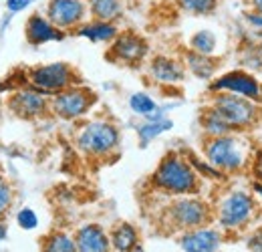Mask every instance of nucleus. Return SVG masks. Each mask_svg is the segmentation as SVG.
<instances>
[{
    "label": "nucleus",
    "instance_id": "nucleus-37",
    "mask_svg": "<svg viewBox=\"0 0 262 252\" xmlns=\"http://www.w3.org/2000/svg\"><path fill=\"white\" fill-rule=\"evenodd\" d=\"M256 38H258V40H260V45H262V34H258V36H256Z\"/></svg>",
    "mask_w": 262,
    "mask_h": 252
},
{
    "label": "nucleus",
    "instance_id": "nucleus-8",
    "mask_svg": "<svg viewBox=\"0 0 262 252\" xmlns=\"http://www.w3.org/2000/svg\"><path fill=\"white\" fill-rule=\"evenodd\" d=\"M97 103V95L83 85H73L51 99V111L61 119H79Z\"/></svg>",
    "mask_w": 262,
    "mask_h": 252
},
{
    "label": "nucleus",
    "instance_id": "nucleus-25",
    "mask_svg": "<svg viewBox=\"0 0 262 252\" xmlns=\"http://www.w3.org/2000/svg\"><path fill=\"white\" fill-rule=\"evenodd\" d=\"M180 10L194 16H210L218 10V0H176Z\"/></svg>",
    "mask_w": 262,
    "mask_h": 252
},
{
    "label": "nucleus",
    "instance_id": "nucleus-19",
    "mask_svg": "<svg viewBox=\"0 0 262 252\" xmlns=\"http://www.w3.org/2000/svg\"><path fill=\"white\" fill-rule=\"evenodd\" d=\"M75 34L89 38L91 43H113V38L119 34V29L115 23H107V20H87L83 23Z\"/></svg>",
    "mask_w": 262,
    "mask_h": 252
},
{
    "label": "nucleus",
    "instance_id": "nucleus-2",
    "mask_svg": "<svg viewBox=\"0 0 262 252\" xmlns=\"http://www.w3.org/2000/svg\"><path fill=\"white\" fill-rule=\"evenodd\" d=\"M151 182L169 196H192L200 190V174L188 158H182L180 154H167L156 167Z\"/></svg>",
    "mask_w": 262,
    "mask_h": 252
},
{
    "label": "nucleus",
    "instance_id": "nucleus-16",
    "mask_svg": "<svg viewBox=\"0 0 262 252\" xmlns=\"http://www.w3.org/2000/svg\"><path fill=\"white\" fill-rule=\"evenodd\" d=\"M75 244L79 252H109L111 240L99 224H85L77 230Z\"/></svg>",
    "mask_w": 262,
    "mask_h": 252
},
{
    "label": "nucleus",
    "instance_id": "nucleus-22",
    "mask_svg": "<svg viewBox=\"0 0 262 252\" xmlns=\"http://www.w3.org/2000/svg\"><path fill=\"white\" fill-rule=\"evenodd\" d=\"M109 240H111V246L117 252H129L137 244V230L127 222H121L111 230Z\"/></svg>",
    "mask_w": 262,
    "mask_h": 252
},
{
    "label": "nucleus",
    "instance_id": "nucleus-17",
    "mask_svg": "<svg viewBox=\"0 0 262 252\" xmlns=\"http://www.w3.org/2000/svg\"><path fill=\"white\" fill-rule=\"evenodd\" d=\"M184 65H186V71H190L194 77L198 79H212L220 67V59L216 57H210V55H202V53H196L192 49H188L184 53Z\"/></svg>",
    "mask_w": 262,
    "mask_h": 252
},
{
    "label": "nucleus",
    "instance_id": "nucleus-10",
    "mask_svg": "<svg viewBox=\"0 0 262 252\" xmlns=\"http://www.w3.org/2000/svg\"><path fill=\"white\" fill-rule=\"evenodd\" d=\"M147 53H149V45L141 34H137L135 31H123L113 38L109 53H107V59L113 63L137 67L139 63H143Z\"/></svg>",
    "mask_w": 262,
    "mask_h": 252
},
{
    "label": "nucleus",
    "instance_id": "nucleus-28",
    "mask_svg": "<svg viewBox=\"0 0 262 252\" xmlns=\"http://www.w3.org/2000/svg\"><path fill=\"white\" fill-rule=\"evenodd\" d=\"M10 204H12V188L6 182V178L0 176V218L6 214V210L10 208Z\"/></svg>",
    "mask_w": 262,
    "mask_h": 252
},
{
    "label": "nucleus",
    "instance_id": "nucleus-35",
    "mask_svg": "<svg viewBox=\"0 0 262 252\" xmlns=\"http://www.w3.org/2000/svg\"><path fill=\"white\" fill-rule=\"evenodd\" d=\"M252 190H254V194L258 196V200H260V204H262V184L260 182H254V184H252Z\"/></svg>",
    "mask_w": 262,
    "mask_h": 252
},
{
    "label": "nucleus",
    "instance_id": "nucleus-3",
    "mask_svg": "<svg viewBox=\"0 0 262 252\" xmlns=\"http://www.w3.org/2000/svg\"><path fill=\"white\" fill-rule=\"evenodd\" d=\"M208 103L220 111L234 133L252 131L262 123V105L258 101L234 93H212Z\"/></svg>",
    "mask_w": 262,
    "mask_h": 252
},
{
    "label": "nucleus",
    "instance_id": "nucleus-15",
    "mask_svg": "<svg viewBox=\"0 0 262 252\" xmlns=\"http://www.w3.org/2000/svg\"><path fill=\"white\" fill-rule=\"evenodd\" d=\"M149 75L158 83H165V85L182 83L186 77V65H184V61L171 59L167 55H158L149 63Z\"/></svg>",
    "mask_w": 262,
    "mask_h": 252
},
{
    "label": "nucleus",
    "instance_id": "nucleus-31",
    "mask_svg": "<svg viewBox=\"0 0 262 252\" xmlns=\"http://www.w3.org/2000/svg\"><path fill=\"white\" fill-rule=\"evenodd\" d=\"M250 167H252V174H254V182H260L262 184V148L254 152Z\"/></svg>",
    "mask_w": 262,
    "mask_h": 252
},
{
    "label": "nucleus",
    "instance_id": "nucleus-36",
    "mask_svg": "<svg viewBox=\"0 0 262 252\" xmlns=\"http://www.w3.org/2000/svg\"><path fill=\"white\" fill-rule=\"evenodd\" d=\"M2 236H4V228L0 226V238H2Z\"/></svg>",
    "mask_w": 262,
    "mask_h": 252
},
{
    "label": "nucleus",
    "instance_id": "nucleus-9",
    "mask_svg": "<svg viewBox=\"0 0 262 252\" xmlns=\"http://www.w3.org/2000/svg\"><path fill=\"white\" fill-rule=\"evenodd\" d=\"M210 91L212 93L242 95V97L258 101V103L262 101L260 81L252 71H246V69H234V71H228V73L216 77L210 83Z\"/></svg>",
    "mask_w": 262,
    "mask_h": 252
},
{
    "label": "nucleus",
    "instance_id": "nucleus-12",
    "mask_svg": "<svg viewBox=\"0 0 262 252\" xmlns=\"http://www.w3.org/2000/svg\"><path fill=\"white\" fill-rule=\"evenodd\" d=\"M8 107L12 113H16L23 119H34L51 109V101L47 93L38 89H18L8 99Z\"/></svg>",
    "mask_w": 262,
    "mask_h": 252
},
{
    "label": "nucleus",
    "instance_id": "nucleus-13",
    "mask_svg": "<svg viewBox=\"0 0 262 252\" xmlns=\"http://www.w3.org/2000/svg\"><path fill=\"white\" fill-rule=\"evenodd\" d=\"M220 244H222V232L208 226L188 230L180 238V246L186 252H216Z\"/></svg>",
    "mask_w": 262,
    "mask_h": 252
},
{
    "label": "nucleus",
    "instance_id": "nucleus-34",
    "mask_svg": "<svg viewBox=\"0 0 262 252\" xmlns=\"http://www.w3.org/2000/svg\"><path fill=\"white\" fill-rule=\"evenodd\" d=\"M246 2H248V8L262 12V0H246Z\"/></svg>",
    "mask_w": 262,
    "mask_h": 252
},
{
    "label": "nucleus",
    "instance_id": "nucleus-26",
    "mask_svg": "<svg viewBox=\"0 0 262 252\" xmlns=\"http://www.w3.org/2000/svg\"><path fill=\"white\" fill-rule=\"evenodd\" d=\"M129 107L137 113V115H143V117H149L158 111V105L156 101L149 97L147 93H133L129 99Z\"/></svg>",
    "mask_w": 262,
    "mask_h": 252
},
{
    "label": "nucleus",
    "instance_id": "nucleus-33",
    "mask_svg": "<svg viewBox=\"0 0 262 252\" xmlns=\"http://www.w3.org/2000/svg\"><path fill=\"white\" fill-rule=\"evenodd\" d=\"M31 4V0H6V8L10 12H20Z\"/></svg>",
    "mask_w": 262,
    "mask_h": 252
},
{
    "label": "nucleus",
    "instance_id": "nucleus-5",
    "mask_svg": "<svg viewBox=\"0 0 262 252\" xmlns=\"http://www.w3.org/2000/svg\"><path fill=\"white\" fill-rule=\"evenodd\" d=\"M165 216L173 230H194L200 226H208L214 220V210L208 202L200 200L196 196H178L167 208Z\"/></svg>",
    "mask_w": 262,
    "mask_h": 252
},
{
    "label": "nucleus",
    "instance_id": "nucleus-11",
    "mask_svg": "<svg viewBox=\"0 0 262 252\" xmlns=\"http://www.w3.org/2000/svg\"><path fill=\"white\" fill-rule=\"evenodd\" d=\"M47 18L61 31H77L83 23H87L89 6L87 0H49Z\"/></svg>",
    "mask_w": 262,
    "mask_h": 252
},
{
    "label": "nucleus",
    "instance_id": "nucleus-18",
    "mask_svg": "<svg viewBox=\"0 0 262 252\" xmlns=\"http://www.w3.org/2000/svg\"><path fill=\"white\" fill-rule=\"evenodd\" d=\"M200 127L204 131V137H220V135H228L234 133V129L230 123L220 115V111L216 107H212L210 103L200 111Z\"/></svg>",
    "mask_w": 262,
    "mask_h": 252
},
{
    "label": "nucleus",
    "instance_id": "nucleus-21",
    "mask_svg": "<svg viewBox=\"0 0 262 252\" xmlns=\"http://www.w3.org/2000/svg\"><path fill=\"white\" fill-rule=\"evenodd\" d=\"M240 63H242V69L252 71L254 75L262 71V45L256 36L242 43V47H240Z\"/></svg>",
    "mask_w": 262,
    "mask_h": 252
},
{
    "label": "nucleus",
    "instance_id": "nucleus-4",
    "mask_svg": "<svg viewBox=\"0 0 262 252\" xmlns=\"http://www.w3.org/2000/svg\"><path fill=\"white\" fill-rule=\"evenodd\" d=\"M256 214H258V202L254 194H248L244 190H234L220 200L214 216L220 222L222 230L238 232L254 220Z\"/></svg>",
    "mask_w": 262,
    "mask_h": 252
},
{
    "label": "nucleus",
    "instance_id": "nucleus-6",
    "mask_svg": "<svg viewBox=\"0 0 262 252\" xmlns=\"http://www.w3.org/2000/svg\"><path fill=\"white\" fill-rule=\"evenodd\" d=\"M119 145V129L111 121H89L77 135V148L89 158H105Z\"/></svg>",
    "mask_w": 262,
    "mask_h": 252
},
{
    "label": "nucleus",
    "instance_id": "nucleus-23",
    "mask_svg": "<svg viewBox=\"0 0 262 252\" xmlns=\"http://www.w3.org/2000/svg\"><path fill=\"white\" fill-rule=\"evenodd\" d=\"M190 49L196 51V53H202V55H210L214 57L216 51H218V36L210 29H202V31H196L192 36H190Z\"/></svg>",
    "mask_w": 262,
    "mask_h": 252
},
{
    "label": "nucleus",
    "instance_id": "nucleus-24",
    "mask_svg": "<svg viewBox=\"0 0 262 252\" xmlns=\"http://www.w3.org/2000/svg\"><path fill=\"white\" fill-rule=\"evenodd\" d=\"M42 252H79L75 238H71L65 232H53L45 238Z\"/></svg>",
    "mask_w": 262,
    "mask_h": 252
},
{
    "label": "nucleus",
    "instance_id": "nucleus-27",
    "mask_svg": "<svg viewBox=\"0 0 262 252\" xmlns=\"http://www.w3.org/2000/svg\"><path fill=\"white\" fill-rule=\"evenodd\" d=\"M171 127L169 119H156V121H147L145 125L139 127V137H141V143H147L151 141L154 137H158L160 133H164Z\"/></svg>",
    "mask_w": 262,
    "mask_h": 252
},
{
    "label": "nucleus",
    "instance_id": "nucleus-20",
    "mask_svg": "<svg viewBox=\"0 0 262 252\" xmlns=\"http://www.w3.org/2000/svg\"><path fill=\"white\" fill-rule=\"evenodd\" d=\"M89 14L95 20L115 23L123 14V2L121 0H87Z\"/></svg>",
    "mask_w": 262,
    "mask_h": 252
},
{
    "label": "nucleus",
    "instance_id": "nucleus-32",
    "mask_svg": "<svg viewBox=\"0 0 262 252\" xmlns=\"http://www.w3.org/2000/svg\"><path fill=\"white\" fill-rule=\"evenodd\" d=\"M248 248L254 252H262V228L256 230V232L248 238Z\"/></svg>",
    "mask_w": 262,
    "mask_h": 252
},
{
    "label": "nucleus",
    "instance_id": "nucleus-14",
    "mask_svg": "<svg viewBox=\"0 0 262 252\" xmlns=\"http://www.w3.org/2000/svg\"><path fill=\"white\" fill-rule=\"evenodd\" d=\"M25 36H27V40L31 45L38 47V45H45V43H51V40H61L63 38V31L57 29L47 18V14L42 16V14L34 12L25 23Z\"/></svg>",
    "mask_w": 262,
    "mask_h": 252
},
{
    "label": "nucleus",
    "instance_id": "nucleus-1",
    "mask_svg": "<svg viewBox=\"0 0 262 252\" xmlns=\"http://www.w3.org/2000/svg\"><path fill=\"white\" fill-rule=\"evenodd\" d=\"M202 152L206 159L218 167L222 174H240L246 165L252 163V148L242 133H228L220 137H204Z\"/></svg>",
    "mask_w": 262,
    "mask_h": 252
},
{
    "label": "nucleus",
    "instance_id": "nucleus-30",
    "mask_svg": "<svg viewBox=\"0 0 262 252\" xmlns=\"http://www.w3.org/2000/svg\"><path fill=\"white\" fill-rule=\"evenodd\" d=\"M18 224L25 230H33V228H36V224H38V218H36V214H34L31 208H25V210L18 212Z\"/></svg>",
    "mask_w": 262,
    "mask_h": 252
},
{
    "label": "nucleus",
    "instance_id": "nucleus-29",
    "mask_svg": "<svg viewBox=\"0 0 262 252\" xmlns=\"http://www.w3.org/2000/svg\"><path fill=\"white\" fill-rule=\"evenodd\" d=\"M244 23H246V27L250 29V31L254 32L256 36L258 34H262V12H258V10H252V8H248L244 14Z\"/></svg>",
    "mask_w": 262,
    "mask_h": 252
},
{
    "label": "nucleus",
    "instance_id": "nucleus-7",
    "mask_svg": "<svg viewBox=\"0 0 262 252\" xmlns=\"http://www.w3.org/2000/svg\"><path fill=\"white\" fill-rule=\"evenodd\" d=\"M29 81L34 89H38L42 93L57 95L73 85H79L81 77L69 63H49L31 69Z\"/></svg>",
    "mask_w": 262,
    "mask_h": 252
}]
</instances>
